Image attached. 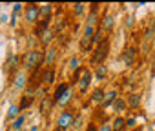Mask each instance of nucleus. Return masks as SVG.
Here are the masks:
<instances>
[{
	"label": "nucleus",
	"mask_w": 155,
	"mask_h": 131,
	"mask_svg": "<svg viewBox=\"0 0 155 131\" xmlns=\"http://www.w3.org/2000/svg\"><path fill=\"white\" fill-rule=\"evenodd\" d=\"M40 64H44V53L38 49H28L22 55V66L26 69H35Z\"/></svg>",
	"instance_id": "1"
},
{
	"label": "nucleus",
	"mask_w": 155,
	"mask_h": 131,
	"mask_svg": "<svg viewBox=\"0 0 155 131\" xmlns=\"http://www.w3.org/2000/svg\"><path fill=\"white\" fill-rule=\"evenodd\" d=\"M75 118H77V115H75V111H73V109H64V111L58 115V118H57L55 131H68V129L73 126Z\"/></svg>",
	"instance_id": "2"
},
{
	"label": "nucleus",
	"mask_w": 155,
	"mask_h": 131,
	"mask_svg": "<svg viewBox=\"0 0 155 131\" xmlns=\"http://www.w3.org/2000/svg\"><path fill=\"white\" fill-rule=\"evenodd\" d=\"M108 55H110V42L104 40V42H101V44L95 47V53H93L91 62L97 64V66H101V64H104V60L108 58Z\"/></svg>",
	"instance_id": "3"
},
{
	"label": "nucleus",
	"mask_w": 155,
	"mask_h": 131,
	"mask_svg": "<svg viewBox=\"0 0 155 131\" xmlns=\"http://www.w3.org/2000/svg\"><path fill=\"white\" fill-rule=\"evenodd\" d=\"M38 17H40V6H37V4L26 6V9H24V18H26V22L37 24V22H38Z\"/></svg>",
	"instance_id": "4"
},
{
	"label": "nucleus",
	"mask_w": 155,
	"mask_h": 131,
	"mask_svg": "<svg viewBox=\"0 0 155 131\" xmlns=\"http://www.w3.org/2000/svg\"><path fill=\"white\" fill-rule=\"evenodd\" d=\"M91 78H93V75H91V71L88 69V71L82 75V78L77 82V89H79V93H86V91H88V88H90V84H91Z\"/></svg>",
	"instance_id": "5"
},
{
	"label": "nucleus",
	"mask_w": 155,
	"mask_h": 131,
	"mask_svg": "<svg viewBox=\"0 0 155 131\" xmlns=\"http://www.w3.org/2000/svg\"><path fill=\"white\" fill-rule=\"evenodd\" d=\"M135 55H137L135 47H126V49L122 51L120 58H122V64L126 66V68H131V64L135 62Z\"/></svg>",
	"instance_id": "6"
},
{
	"label": "nucleus",
	"mask_w": 155,
	"mask_h": 131,
	"mask_svg": "<svg viewBox=\"0 0 155 131\" xmlns=\"http://www.w3.org/2000/svg\"><path fill=\"white\" fill-rule=\"evenodd\" d=\"M13 86H15L17 91L26 89V86H28V73H26V71H18V73H15V82H13Z\"/></svg>",
	"instance_id": "7"
},
{
	"label": "nucleus",
	"mask_w": 155,
	"mask_h": 131,
	"mask_svg": "<svg viewBox=\"0 0 155 131\" xmlns=\"http://www.w3.org/2000/svg\"><path fill=\"white\" fill-rule=\"evenodd\" d=\"M69 88H71V86H69L68 82H60L58 86H55V89H53V104H57V102L62 98V95H64Z\"/></svg>",
	"instance_id": "8"
},
{
	"label": "nucleus",
	"mask_w": 155,
	"mask_h": 131,
	"mask_svg": "<svg viewBox=\"0 0 155 131\" xmlns=\"http://www.w3.org/2000/svg\"><path fill=\"white\" fill-rule=\"evenodd\" d=\"M20 115H22V111H20L18 104H11V106L8 107V113H6V120H8V122H15V120H17Z\"/></svg>",
	"instance_id": "9"
},
{
	"label": "nucleus",
	"mask_w": 155,
	"mask_h": 131,
	"mask_svg": "<svg viewBox=\"0 0 155 131\" xmlns=\"http://www.w3.org/2000/svg\"><path fill=\"white\" fill-rule=\"evenodd\" d=\"M55 60H57V49H55L53 46H49V47L44 51V64H46V66H53Z\"/></svg>",
	"instance_id": "10"
},
{
	"label": "nucleus",
	"mask_w": 155,
	"mask_h": 131,
	"mask_svg": "<svg viewBox=\"0 0 155 131\" xmlns=\"http://www.w3.org/2000/svg\"><path fill=\"white\" fill-rule=\"evenodd\" d=\"M42 80H44L48 86L55 84V80H57V69H55V68H48V69H44V73H42Z\"/></svg>",
	"instance_id": "11"
},
{
	"label": "nucleus",
	"mask_w": 155,
	"mask_h": 131,
	"mask_svg": "<svg viewBox=\"0 0 155 131\" xmlns=\"http://www.w3.org/2000/svg\"><path fill=\"white\" fill-rule=\"evenodd\" d=\"M117 98H119L117 89H110V91H106V95H104V102H102V107H111L113 102H115Z\"/></svg>",
	"instance_id": "12"
},
{
	"label": "nucleus",
	"mask_w": 155,
	"mask_h": 131,
	"mask_svg": "<svg viewBox=\"0 0 155 131\" xmlns=\"http://www.w3.org/2000/svg\"><path fill=\"white\" fill-rule=\"evenodd\" d=\"M104 95H106V91H104V89H101V88L93 89V91H91V95H90L91 104H101V106H102V102H104Z\"/></svg>",
	"instance_id": "13"
},
{
	"label": "nucleus",
	"mask_w": 155,
	"mask_h": 131,
	"mask_svg": "<svg viewBox=\"0 0 155 131\" xmlns=\"http://www.w3.org/2000/svg\"><path fill=\"white\" fill-rule=\"evenodd\" d=\"M48 29H49V20H38V22L35 24V37L40 38Z\"/></svg>",
	"instance_id": "14"
},
{
	"label": "nucleus",
	"mask_w": 155,
	"mask_h": 131,
	"mask_svg": "<svg viewBox=\"0 0 155 131\" xmlns=\"http://www.w3.org/2000/svg\"><path fill=\"white\" fill-rule=\"evenodd\" d=\"M126 104H128V107H131V109L139 107V106H140V95H139V93H130L128 98H126Z\"/></svg>",
	"instance_id": "15"
},
{
	"label": "nucleus",
	"mask_w": 155,
	"mask_h": 131,
	"mask_svg": "<svg viewBox=\"0 0 155 131\" xmlns=\"http://www.w3.org/2000/svg\"><path fill=\"white\" fill-rule=\"evenodd\" d=\"M26 120H28V115L26 113H22L15 122H11L9 124V127H11V131H20L22 127H24V124H26Z\"/></svg>",
	"instance_id": "16"
},
{
	"label": "nucleus",
	"mask_w": 155,
	"mask_h": 131,
	"mask_svg": "<svg viewBox=\"0 0 155 131\" xmlns=\"http://www.w3.org/2000/svg\"><path fill=\"white\" fill-rule=\"evenodd\" d=\"M113 26H115V18H113L111 15H106V17L101 20V27L104 29V33H106V31H111Z\"/></svg>",
	"instance_id": "17"
},
{
	"label": "nucleus",
	"mask_w": 155,
	"mask_h": 131,
	"mask_svg": "<svg viewBox=\"0 0 155 131\" xmlns=\"http://www.w3.org/2000/svg\"><path fill=\"white\" fill-rule=\"evenodd\" d=\"M108 77V68L104 64H101V66H95V80H104Z\"/></svg>",
	"instance_id": "18"
},
{
	"label": "nucleus",
	"mask_w": 155,
	"mask_h": 131,
	"mask_svg": "<svg viewBox=\"0 0 155 131\" xmlns=\"http://www.w3.org/2000/svg\"><path fill=\"white\" fill-rule=\"evenodd\" d=\"M71 98H73V88H69V89L62 95V98L57 102V106H58V107H66V106L69 104V100H71Z\"/></svg>",
	"instance_id": "19"
},
{
	"label": "nucleus",
	"mask_w": 155,
	"mask_h": 131,
	"mask_svg": "<svg viewBox=\"0 0 155 131\" xmlns=\"http://www.w3.org/2000/svg\"><path fill=\"white\" fill-rule=\"evenodd\" d=\"M124 127H126V118L115 117V118L111 120V129H113V131H122Z\"/></svg>",
	"instance_id": "20"
},
{
	"label": "nucleus",
	"mask_w": 155,
	"mask_h": 131,
	"mask_svg": "<svg viewBox=\"0 0 155 131\" xmlns=\"http://www.w3.org/2000/svg\"><path fill=\"white\" fill-rule=\"evenodd\" d=\"M33 100H35V97H33V95H22V98H20V104H18L20 111L28 109V107H29V106L33 104Z\"/></svg>",
	"instance_id": "21"
},
{
	"label": "nucleus",
	"mask_w": 155,
	"mask_h": 131,
	"mask_svg": "<svg viewBox=\"0 0 155 131\" xmlns=\"http://www.w3.org/2000/svg\"><path fill=\"white\" fill-rule=\"evenodd\" d=\"M51 11H53V6H51V4H44V6H40V17H42V20H49Z\"/></svg>",
	"instance_id": "22"
},
{
	"label": "nucleus",
	"mask_w": 155,
	"mask_h": 131,
	"mask_svg": "<svg viewBox=\"0 0 155 131\" xmlns=\"http://www.w3.org/2000/svg\"><path fill=\"white\" fill-rule=\"evenodd\" d=\"M111 107H113L115 111H119V113H120V111H124V109H128L126 98H120V97H119V98H117V100L113 102V106H111Z\"/></svg>",
	"instance_id": "23"
},
{
	"label": "nucleus",
	"mask_w": 155,
	"mask_h": 131,
	"mask_svg": "<svg viewBox=\"0 0 155 131\" xmlns=\"http://www.w3.org/2000/svg\"><path fill=\"white\" fill-rule=\"evenodd\" d=\"M68 68H69V69L75 73L77 69L81 68V58H79V56H71V58L68 60Z\"/></svg>",
	"instance_id": "24"
},
{
	"label": "nucleus",
	"mask_w": 155,
	"mask_h": 131,
	"mask_svg": "<svg viewBox=\"0 0 155 131\" xmlns=\"http://www.w3.org/2000/svg\"><path fill=\"white\" fill-rule=\"evenodd\" d=\"M102 37H104V29H102L101 26H97V29H95V35H93V40H91V42L99 46L101 42H104V40H102Z\"/></svg>",
	"instance_id": "25"
},
{
	"label": "nucleus",
	"mask_w": 155,
	"mask_h": 131,
	"mask_svg": "<svg viewBox=\"0 0 155 131\" xmlns=\"http://www.w3.org/2000/svg\"><path fill=\"white\" fill-rule=\"evenodd\" d=\"M53 38H55L53 31H51V29H48V31H46V33H44V35H42V37H40L38 40H40V42H42L44 46H48V44H51V42H53Z\"/></svg>",
	"instance_id": "26"
},
{
	"label": "nucleus",
	"mask_w": 155,
	"mask_h": 131,
	"mask_svg": "<svg viewBox=\"0 0 155 131\" xmlns=\"http://www.w3.org/2000/svg\"><path fill=\"white\" fill-rule=\"evenodd\" d=\"M18 56L17 55H9V58H8V62H6V68L8 69H13V68H17V64H18Z\"/></svg>",
	"instance_id": "27"
},
{
	"label": "nucleus",
	"mask_w": 155,
	"mask_h": 131,
	"mask_svg": "<svg viewBox=\"0 0 155 131\" xmlns=\"http://www.w3.org/2000/svg\"><path fill=\"white\" fill-rule=\"evenodd\" d=\"M86 11V4H73V13H75V17H81L82 13Z\"/></svg>",
	"instance_id": "28"
},
{
	"label": "nucleus",
	"mask_w": 155,
	"mask_h": 131,
	"mask_svg": "<svg viewBox=\"0 0 155 131\" xmlns=\"http://www.w3.org/2000/svg\"><path fill=\"white\" fill-rule=\"evenodd\" d=\"M95 29H97V27H91V26H86V27H84V35H82V37H84V38H91V40H93V35H95Z\"/></svg>",
	"instance_id": "29"
},
{
	"label": "nucleus",
	"mask_w": 155,
	"mask_h": 131,
	"mask_svg": "<svg viewBox=\"0 0 155 131\" xmlns=\"http://www.w3.org/2000/svg\"><path fill=\"white\" fill-rule=\"evenodd\" d=\"M97 13H91L90 17H88V22H86V26H91V27H95V24H97Z\"/></svg>",
	"instance_id": "30"
},
{
	"label": "nucleus",
	"mask_w": 155,
	"mask_h": 131,
	"mask_svg": "<svg viewBox=\"0 0 155 131\" xmlns=\"http://www.w3.org/2000/svg\"><path fill=\"white\" fill-rule=\"evenodd\" d=\"M135 124H137V118H135V117H128V118H126V127H128V129L135 127Z\"/></svg>",
	"instance_id": "31"
},
{
	"label": "nucleus",
	"mask_w": 155,
	"mask_h": 131,
	"mask_svg": "<svg viewBox=\"0 0 155 131\" xmlns=\"http://www.w3.org/2000/svg\"><path fill=\"white\" fill-rule=\"evenodd\" d=\"M97 131H113V129H111V122H106V124L99 126V129H97Z\"/></svg>",
	"instance_id": "32"
},
{
	"label": "nucleus",
	"mask_w": 155,
	"mask_h": 131,
	"mask_svg": "<svg viewBox=\"0 0 155 131\" xmlns=\"http://www.w3.org/2000/svg\"><path fill=\"white\" fill-rule=\"evenodd\" d=\"M22 9H26V6H24V4H15V6H13V13H15V15H17V13H20Z\"/></svg>",
	"instance_id": "33"
},
{
	"label": "nucleus",
	"mask_w": 155,
	"mask_h": 131,
	"mask_svg": "<svg viewBox=\"0 0 155 131\" xmlns=\"http://www.w3.org/2000/svg\"><path fill=\"white\" fill-rule=\"evenodd\" d=\"M97 129H99V126H97L95 122H90L88 127H86V131H97Z\"/></svg>",
	"instance_id": "34"
},
{
	"label": "nucleus",
	"mask_w": 155,
	"mask_h": 131,
	"mask_svg": "<svg viewBox=\"0 0 155 131\" xmlns=\"http://www.w3.org/2000/svg\"><path fill=\"white\" fill-rule=\"evenodd\" d=\"M9 26H11V27H15V26H17V15H15V13H13V15H11V18H9Z\"/></svg>",
	"instance_id": "35"
},
{
	"label": "nucleus",
	"mask_w": 155,
	"mask_h": 131,
	"mask_svg": "<svg viewBox=\"0 0 155 131\" xmlns=\"http://www.w3.org/2000/svg\"><path fill=\"white\" fill-rule=\"evenodd\" d=\"M133 22H135V18H133V17H126V27H131V26H133Z\"/></svg>",
	"instance_id": "36"
},
{
	"label": "nucleus",
	"mask_w": 155,
	"mask_h": 131,
	"mask_svg": "<svg viewBox=\"0 0 155 131\" xmlns=\"http://www.w3.org/2000/svg\"><path fill=\"white\" fill-rule=\"evenodd\" d=\"M48 107H49V102H48V100H42V104H40L42 113H44V111H48Z\"/></svg>",
	"instance_id": "37"
},
{
	"label": "nucleus",
	"mask_w": 155,
	"mask_h": 131,
	"mask_svg": "<svg viewBox=\"0 0 155 131\" xmlns=\"http://www.w3.org/2000/svg\"><path fill=\"white\" fill-rule=\"evenodd\" d=\"M38 129H40V126H38V124H33V126L29 127V131H38Z\"/></svg>",
	"instance_id": "38"
},
{
	"label": "nucleus",
	"mask_w": 155,
	"mask_h": 131,
	"mask_svg": "<svg viewBox=\"0 0 155 131\" xmlns=\"http://www.w3.org/2000/svg\"><path fill=\"white\" fill-rule=\"evenodd\" d=\"M35 97H42V88H37V91H35Z\"/></svg>",
	"instance_id": "39"
},
{
	"label": "nucleus",
	"mask_w": 155,
	"mask_h": 131,
	"mask_svg": "<svg viewBox=\"0 0 155 131\" xmlns=\"http://www.w3.org/2000/svg\"><path fill=\"white\" fill-rule=\"evenodd\" d=\"M151 27H153V29H155V17H153V24H151Z\"/></svg>",
	"instance_id": "40"
}]
</instances>
